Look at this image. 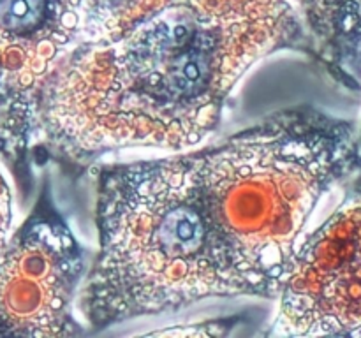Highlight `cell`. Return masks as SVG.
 I'll use <instances>...</instances> for the list:
<instances>
[{"instance_id": "10", "label": "cell", "mask_w": 361, "mask_h": 338, "mask_svg": "<svg viewBox=\"0 0 361 338\" xmlns=\"http://www.w3.org/2000/svg\"><path fill=\"white\" fill-rule=\"evenodd\" d=\"M358 151H360V155H361V132H360V136H358Z\"/></svg>"}, {"instance_id": "4", "label": "cell", "mask_w": 361, "mask_h": 338, "mask_svg": "<svg viewBox=\"0 0 361 338\" xmlns=\"http://www.w3.org/2000/svg\"><path fill=\"white\" fill-rule=\"evenodd\" d=\"M78 44V0H0V151L27 146L46 84Z\"/></svg>"}, {"instance_id": "1", "label": "cell", "mask_w": 361, "mask_h": 338, "mask_svg": "<svg viewBox=\"0 0 361 338\" xmlns=\"http://www.w3.org/2000/svg\"><path fill=\"white\" fill-rule=\"evenodd\" d=\"M358 165L351 122L298 108L201 150L106 168L85 319L104 327L208 298L277 296L317 203Z\"/></svg>"}, {"instance_id": "5", "label": "cell", "mask_w": 361, "mask_h": 338, "mask_svg": "<svg viewBox=\"0 0 361 338\" xmlns=\"http://www.w3.org/2000/svg\"><path fill=\"white\" fill-rule=\"evenodd\" d=\"M81 271L69 229L51 218H32L0 252V334H69Z\"/></svg>"}, {"instance_id": "3", "label": "cell", "mask_w": 361, "mask_h": 338, "mask_svg": "<svg viewBox=\"0 0 361 338\" xmlns=\"http://www.w3.org/2000/svg\"><path fill=\"white\" fill-rule=\"evenodd\" d=\"M277 294L275 334L361 337V176L302 239Z\"/></svg>"}, {"instance_id": "8", "label": "cell", "mask_w": 361, "mask_h": 338, "mask_svg": "<svg viewBox=\"0 0 361 338\" xmlns=\"http://www.w3.org/2000/svg\"><path fill=\"white\" fill-rule=\"evenodd\" d=\"M11 222H13V208H11V190L6 178L0 173V252L6 249L11 238Z\"/></svg>"}, {"instance_id": "2", "label": "cell", "mask_w": 361, "mask_h": 338, "mask_svg": "<svg viewBox=\"0 0 361 338\" xmlns=\"http://www.w3.org/2000/svg\"><path fill=\"white\" fill-rule=\"evenodd\" d=\"M302 39L291 0H164L60 62L42 94L37 129L76 154L189 150L217 127L254 63Z\"/></svg>"}, {"instance_id": "7", "label": "cell", "mask_w": 361, "mask_h": 338, "mask_svg": "<svg viewBox=\"0 0 361 338\" xmlns=\"http://www.w3.org/2000/svg\"><path fill=\"white\" fill-rule=\"evenodd\" d=\"M162 2L164 0H78L81 42L113 37Z\"/></svg>"}, {"instance_id": "6", "label": "cell", "mask_w": 361, "mask_h": 338, "mask_svg": "<svg viewBox=\"0 0 361 338\" xmlns=\"http://www.w3.org/2000/svg\"><path fill=\"white\" fill-rule=\"evenodd\" d=\"M319 55L338 81L360 88L361 9L358 0H295Z\"/></svg>"}, {"instance_id": "9", "label": "cell", "mask_w": 361, "mask_h": 338, "mask_svg": "<svg viewBox=\"0 0 361 338\" xmlns=\"http://www.w3.org/2000/svg\"><path fill=\"white\" fill-rule=\"evenodd\" d=\"M217 324H197V327H183V326H175V327H168V330H161V331H154L150 334H182V337H190V334H201V337H210V334H221L222 330H214Z\"/></svg>"}]
</instances>
